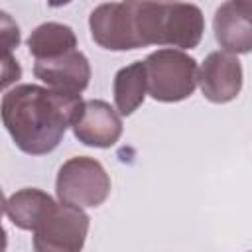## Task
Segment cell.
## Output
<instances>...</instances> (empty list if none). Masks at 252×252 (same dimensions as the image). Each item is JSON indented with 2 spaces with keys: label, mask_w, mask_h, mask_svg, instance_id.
I'll return each instance as SVG.
<instances>
[{
  "label": "cell",
  "mask_w": 252,
  "mask_h": 252,
  "mask_svg": "<svg viewBox=\"0 0 252 252\" xmlns=\"http://www.w3.org/2000/svg\"><path fill=\"white\" fill-rule=\"evenodd\" d=\"M89 224L91 219L83 209L55 203L32 230L33 252H81Z\"/></svg>",
  "instance_id": "obj_5"
},
{
  "label": "cell",
  "mask_w": 252,
  "mask_h": 252,
  "mask_svg": "<svg viewBox=\"0 0 252 252\" xmlns=\"http://www.w3.org/2000/svg\"><path fill=\"white\" fill-rule=\"evenodd\" d=\"M136 24L142 47L167 45L193 49L201 43L205 16L195 4L181 2H136Z\"/></svg>",
  "instance_id": "obj_2"
},
{
  "label": "cell",
  "mask_w": 252,
  "mask_h": 252,
  "mask_svg": "<svg viewBox=\"0 0 252 252\" xmlns=\"http://www.w3.org/2000/svg\"><path fill=\"white\" fill-rule=\"evenodd\" d=\"M33 75L53 91L81 94L91 81V63L83 51L75 49L53 59L35 61Z\"/></svg>",
  "instance_id": "obj_10"
},
{
  "label": "cell",
  "mask_w": 252,
  "mask_h": 252,
  "mask_svg": "<svg viewBox=\"0 0 252 252\" xmlns=\"http://www.w3.org/2000/svg\"><path fill=\"white\" fill-rule=\"evenodd\" d=\"M75 138L91 148H110L122 136V118L106 100H85L75 122Z\"/></svg>",
  "instance_id": "obj_8"
},
{
  "label": "cell",
  "mask_w": 252,
  "mask_h": 252,
  "mask_svg": "<svg viewBox=\"0 0 252 252\" xmlns=\"http://www.w3.org/2000/svg\"><path fill=\"white\" fill-rule=\"evenodd\" d=\"M0 16H2V26H0V30H2V47H4V57H6V55L12 53L14 47L20 45V28L6 12H2Z\"/></svg>",
  "instance_id": "obj_14"
},
{
  "label": "cell",
  "mask_w": 252,
  "mask_h": 252,
  "mask_svg": "<svg viewBox=\"0 0 252 252\" xmlns=\"http://www.w3.org/2000/svg\"><path fill=\"white\" fill-rule=\"evenodd\" d=\"M112 94H114V104L120 116H130L142 106L148 94L144 61H134L116 71L114 83H112Z\"/></svg>",
  "instance_id": "obj_12"
},
{
  "label": "cell",
  "mask_w": 252,
  "mask_h": 252,
  "mask_svg": "<svg viewBox=\"0 0 252 252\" xmlns=\"http://www.w3.org/2000/svg\"><path fill=\"white\" fill-rule=\"evenodd\" d=\"M59 203L79 209L100 207L110 195V175L102 163L89 156H75L63 161L55 179Z\"/></svg>",
  "instance_id": "obj_4"
},
{
  "label": "cell",
  "mask_w": 252,
  "mask_h": 252,
  "mask_svg": "<svg viewBox=\"0 0 252 252\" xmlns=\"http://www.w3.org/2000/svg\"><path fill=\"white\" fill-rule=\"evenodd\" d=\"M199 87L209 102L224 104L242 91V65L236 55L213 51L199 67Z\"/></svg>",
  "instance_id": "obj_7"
},
{
  "label": "cell",
  "mask_w": 252,
  "mask_h": 252,
  "mask_svg": "<svg viewBox=\"0 0 252 252\" xmlns=\"http://www.w3.org/2000/svg\"><path fill=\"white\" fill-rule=\"evenodd\" d=\"M213 32L222 51L238 55L252 51V0L222 2L213 18Z\"/></svg>",
  "instance_id": "obj_9"
},
{
  "label": "cell",
  "mask_w": 252,
  "mask_h": 252,
  "mask_svg": "<svg viewBox=\"0 0 252 252\" xmlns=\"http://www.w3.org/2000/svg\"><path fill=\"white\" fill-rule=\"evenodd\" d=\"M148 94L158 102H179L199 85L197 59L181 49L161 47L144 59Z\"/></svg>",
  "instance_id": "obj_3"
},
{
  "label": "cell",
  "mask_w": 252,
  "mask_h": 252,
  "mask_svg": "<svg viewBox=\"0 0 252 252\" xmlns=\"http://www.w3.org/2000/svg\"><path fill=\"white\" fill-rule=\"evenodd\" d=\"M30 55L35 61L53 59L77 49V35L73 28L59 22H45L37 26L28 37Z\"/></svg>",
  "instance_id": "obj_13"
},
{
  "label": "cell",
  "mask_w": 252,
  "mask_h": 252,
  "mask_svg": "<svg viewBox=\"0 0 252 252\" xmlns=\"http://www.w3.org/2000/svg\"><path fill=\"white\" fill-rule=\"evenodd\" d=\"M83 102L81 94L33 83L18 85L2 96V124L24 154L45 156L59 146L67 128H73Z\"/></svg>",
  "instance_id": "obj_1"
},
{
  "label": "cell",
  "mask_w": 252,
  "mask_h": 252,
  "mask_svg": "<svg viewBox=\"0 0 252 252\" xmlns=\"http://www.w3.org/2000/svg\"><path fill=\"white\" fill-rule=\"evenodd\" d=\"M20 77H22V69H20L18 61L12 55H6L2 59V89H4V93H6L8 85L18 81Z\"/></svg>",
  "instance_id": "obj_15"
},
{
  "label": "cell",
  "mask_w": 252,
  "mask_h": 252,
  "mask_svg": "<svg viewBox=\"0 0 252 252\" xmlns=\"http://www.w3.org/2000/svg\"><path fill=\"white\" fill-rule=\"evenodd\" d=\"M250 252H252V250H250Z\"/></svg>",
  "instance_id": "obj_16"
},
{
  "label": "cell",
  "mask_w": 252,
  "mask_h": 252,
  "mask_svg": "<svg viewBox=\"0 0 252 252\" xmlns=\"http://www.w3.org/2000/svg\"><path fill=\"white\" fill-rule=\"evenodd\" d=\"M91 37L108 51H130L142 47L136 24V2H104L89 16Z\"/></svg>",
  "instance_id": "obj_6"
},
{
  "label": "cell",
  "mask_w": 252,
  "mask_h": 252,
  "mask_svg": "<svg viewBox=\"0 0 252 252\" xmlns=\"http://www.w3.org/2000/svg\"><path fill=\"white\" fill-rule=\"evenodd\" d=\"M53 205L55 201L49 193L35 187H26L6 197L4 213L14 226L22 230H33Z\"/></svg>",
  "instance_id": "obj_11"
}]
</instances>
